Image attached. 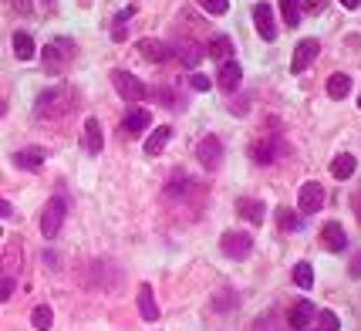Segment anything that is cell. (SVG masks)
Here are the masks:
<instances>
[{"mask_svg":"<svg viewBox=\"0 0 361 331\" xmlns=\"http://www.w3.org/2000/svg\"><path fill=\"white\" fill-rule=\"evenodd\" d=\"M213 308L216 311H233L236 308V294L229 291V288H220V291L213 294Z\"/></svg>","mask_w":361,"mask_h":331,"instance_id":"obj_30","label":"cell"},{"mask_svg":"<svg viewBox=\"0 0 361 331\" xmlns=\"http://www.w3.org/2000/svg\"><path fill=\"white\" fill-rule=\"evenodd\" d=\"M277 223H281V227H284L287 234H297V230H301V227H304V223H301V216L294 213V210H284V206H281V210H277Z\"/></svg>","mask_w":361,"mask_h":331,"instance_id":"obj_29","label":"cell"},{"mask_svg":"<svg viewBox=\"0 0 361 331\" xmlns=\"http://www.w3.org/2000/svg\"><path fill=\"white\" fill-rule=\"evenodd\" d=\"M321 206H324V186L321 183H304L297 190V210L304 216H311V213H318Z\"/></svg>","mask_w":361,"mask_h":331,"instance_id":"obj_7","label":"cell"},{"mask_svg":"<svg viewBox=\"0 0 361 331\" xmlns=\"http://www.w3.org/2000/svg\"><path fill=\"white\" fill-rule=\"evenodd\" d=\"M253 331H277V328H274V314H264V318L253 325Z\"/></svg>","mask_w":361,"mask_h":331,"instance_id":"obj_36","label":"cell"},{"mask_svg":"<svg viewBox=\"0 0 361 331\" xmlns=\"http://www.w3.org/2000/svg\"><path fill=\"white\" fill-rule=\"evenodd\" d=\"M75 55V44L71 41H55V44H48L44 51H41V61H44V71H51V75H57L61 68H64V61Z\"/></svg>","mask_w":361,"mask_h":331,"instance_id":"obj_4","label":"cell"},{"mask_svg":"<svg viewBox=\"0 0 361 331\" xmlns=\"http://www.w3.org/2000/svg\"><path fill=\"white\" fill-rule=\"evenodd\" d=\"M301 10H304L301 0H281V14H284L287 27H297V24H301Z\"/></svg>","mask_w":361,"mask_h":331,"instance_id":"obj_25","label":"cell"},{"mask_svg":"<svg viewBox=\"0 0 361 331\" xmlns=\"http://www.w3.org/2000/svg\"><path fill=\"white\" fill-rule=\"evenodd\" d=\"M0 115H3V101H0Z\"/></svg>","mask_w":361,"mask_h":331,"instance_id":"obj_41","label":"cell"},{"mask_svg":"<svg viewBox=\"0 0 361 331\" xmlns=\"http://www.w3.org/2000/svg\"><path fill=\"white\" fill-rule=\"evenodd\" d=\"M290 277H294V284H297V288H304V291L314 288V267H311V264H297Z\"/></svg>","mask_w":361,"mask_h":331,"instance_id":"obj_28","label":"cell"},{"mask_svg":"<svg viewBox=\"0 0 361 331\" xmlns=\"http://www.w3.org/2000/svg\"><path fill=\"white\" fill-rule=\"evenodd\" d=\"M34 51H38V48H34V38H31L27 31H17V34H14V55H17L20 61H31Z\"/></svg>","mask_w":361,"mask_h":331,"instance_id":"obj_23","label":"cell"},{"mask_svg":"<svg viewBox=\"0 0 361 331\" xmlns=\"http://www.w3.org/2000/svg\"><path fill=\"white\" fill-rule=\"evenodd\" d=\"M190 85H192V92H209V85H213V81H209L206 75H199V71H196V75L190 78Z\"/></svg>","mask_w":361,"mask_h":331,"instance_id":"obj_35","label":"cell"},{"mask_svg":"<svg viewBox=\"0 0 361 331\" xmlns=\"http://www.w3.org/2000/svg\"><path fill=\"white\" fill-rule=\"evenodd\" d=\"M149 125H153V115H149L146 108H129V112H125V122H122V129H125L129 136H142Z\"/></svg>","mask_w":361,"mask_h":331,"instance_id":"obj_16","label":"cell"},{"mask_svg":"<svg viewBox=\"0 0 361 331\" xmlns=\"http://www.w3.org/2000/svg\"><path fill=\"white\" fill-rule=\"evenodd\" d=\"M220 251L227 253V257H233V260H243L253 251V237L247 230H227V234L220 237Z\"/></svg>","mask_w":361,"mask_h":331,"instance_id":"obj_3","label":"cell"},{"mask_svg":"<svg viewBox=\"0 0 361 331\" xmlns=\"http://www.w3.org/2000/svg\"><path fill=\"white\" fill-rule=\"evenodd\" d=\"M14 288H17L14 277H0V301H7V297L14 294Z\"/></svg>","mask_w":361,"mask_h":331,"instance_id":"obj_34","label":"cell"},{"mask_svg":"<svg viewBox=\"0 0 361 331\" xmlns=\"http://www.w3.org/2000/svg\"><path fill=\"white\" fill-rule=\"evenodd\" d=\"M169 55H176V58L183 61L186 68H196V64L203 61V48H199L196 41L179 38V41H172V44H169Z\"/></svg>","mask_w":361,"mask_h":331,"instance_id":"obj_9","label":"cell"},{"mask_svg":"<svg viewBox=\"0 0 361 331\" xmlns=\"http://www.w3.org/2000/svg\"><path fill=\"white\" fill-rule=\"evenodd\" d=\"M209 55H213L216 61H229V58H233V41L223 38V34H220V38H213V44H209Z\"/></svg>","mask_w":361,"mask_h":331,"instance_id":"obj_27","label":"cell"},{"mask_svg":"<svg viewBox=\"0 0 361 331\" xmlns=\"http://www.w3.org/2000/svg\"><path fill=\"white\" fill-rule=\"evenodd\" d=\"M14 213V206H10V203H7V199H3V196H0V216H3V220H7V216Z\"/></svg>","mask_w":361,"mask_h":331,"instance_id":"obj_38","label":"cell"},{"mask_svg":"<svg viewBox=\"0 0 361 331\" xmlns=\"http://www.w3.org/2000/svg\"><path fill=\"white\" fill-rule=\"evenodd\" d=\"M348 274H351V277H358V281H361V251L355 253V257H351V267H348Z\"/></svg>","mask_w":361,"mask_h":331,"instance_id":"obj_37","label":"cell"},{"mask_svg":"<svg viewBox=\"0 0 361 331\" xmlns=\"http://www.w3.org/2000/svg\"><path fill=\"white\" fill-rule=\"evenodd\" d=\"M318 318V308L311 304V301H297V304H290V311H287V321H290V328L294 331H307V325Z\"/></svg>","mask_w":361,"mask_h":331,"instance_id":"obj_10","label":"cell"},{"mask_svg":"<svg viewBox=\"0 0 361 331\" xmlns=\"http://www.w3.org/2000/svg\"><path fill=\"white\" fill-rule=\"evenodd\" d=\"M348 92H351V78H348V75L338 71V75H331V78H327V95L334 98V101L348 98Z\"/></svg>","mask_w":361,"mask_h":331,"instance_id":"obj_24","label":"cell"},{"mask_svg":"<svg viewBox=\"0 0 361 331\" xmlns=\"http://www.w3.org/2000/svg\"><path fill=\"white\" fill-rule=\"evenodd\" d=\"M112 85H115V92L125 98V101H132V105L149 95V88L135 78V75H129V71H112Z\"/></svg>","mask_w":361,"mask_h":331,"instance_id":"obj_5","label":"cell"},{"mask_svg":"<svg viewBox=\"0 0 361 331\" xmlns=\"http://www.w3.org/2000/svg\"><path fill=\"white\" fill-rule=\"evenodd\" d=\"M81 142H85V149H88V156H98L101 153V146H105V136H101V125H98V118H85V129H81Z\"/></svg>","mask_w":361,"mask_h":331,"instance_id":"obj_12","label":"cell"},{"mask_svg":"<svg viewBox=\"0 0 361 331\" xmlns=\"http://www.w3.org/2000/svg\"><path fill=\"white\" fill-rule=\"evenodd\" d=\"M318 51H321V44L314 38H304L297 48H294V58H290V71L294 75H301V71H307L311 64H314V58H318Z\"/></svg>","mask_w":361,"mask_h":331,"instance_id":"obj_8","label":"cell"},{"mask_svg":"<svg viewBox=\"0 0 361 331\" xmlns=\"http://www.w3.org/2000/svg\"><path fill=\"white\" fill-rule=\"evenodd\" d=\"M243 78V68L236 64V61H223L220 64V75H216V85L223 88V92H236V85Z\"/></svg>","mask_w":361,"mask_h":331,"instance_id":"obj_15","label":"cell"},{"mask_svg":"<svg viewBox=\"0 0 361 331\" xmlns=\"http://www.w3.org/2000/svg\"><path fill=\"white\" fill-rule=\"evenodd\" d=\"M318 321H321V331H341V321L334 311H318Z\"/></svg>","mask_w":361,"mask_h":331,"instance_id":"obj_33","label":"cell"},{"mask_svg":"<svg viewBox=\"0 0 361 331\" xmlns=\"http://www.w3.org/2000/svg\"><path fill=\"white\" fill-rule=\"evenodd\" d=\"M135 14V7H125V10H118V24H125V20Z\"/></svg>","mask_w":361,"mask_h":331,"instance_id":"obj_39","label":"cell"},{"mask_svg":"<svg viewBox=\"0 0 361 331\" xmlns=\"http://www.w3.org/2000/svg\"><path fill=\"white\" fill-rule=\"evenodd\" d=\"M253 24H257V31H260V38H264V41H277L274 7H270V3H257V7H253Z\"/></svg>","mask_w":361,"mask_h":331,"instance_id":"obj_11","label":"cell"},{"mask_svg":"<svg viewBox=\"0 0 361 331\" xmlns=\"http://www.w3.org/2000/svg\"><path fill=\"white\" fill-rule=\"evenodd\" d=\"M139 55L146 61H153V64H162V61L169 58V44L159 38H142L139 41Z\"/></svg>","mask_w":361,"mask_h":331,"instance_id":"obj_13","label":"cell"},{"mask_svg":"<svg viewBox=\"0 0 361 331\" xmlns=\"http://www.w3.org/2000/svg\"><path fill=\"white\" fill-rule=\"evenodd\" d=\"M321 244L327 247V251L341 253L344 247H348V234H344L341 223H324L321 227Z\"/></svg>","mask_w":361,"mask_h":331,"instance_id":"obj_14","label":"cell"},{"mask_svg":"<svg viewBox=\"0 0 361 331\" xmlns=\"http://www.w3.org/2000/svg\"><path fill=\"white\" fill-rule=\"evenodd\" d=\"M250 156H253V162L267 166V162H274V159L281 156V142L277 139H260L257 146H250Z\"/></svg>","mask_w":361,"mask_h":331,"instance_id":"obj_17","label":"cell"},{"mask_svg":"<svg viewBox=\"0 0 361 331\" xmlns=\"http://www.w3.org/2000/svg\"><path fill=\"white\" fill-rule=\"evenodd\" d=\"M64 213H68V199L57 193L48 199V206H44V213H41V234L48 237V240H55L61 234V227H64Z\"/></svg>","mask_w":361,"mask_h":331,"instance_id":"obj_2","label":"cell"},{"mask_svg":"<svg viewBox=\"0 0 361 331\" xmlns=\"http://www.w3.org/2000/svg\"><path fill=\"white\" fill-rule=\"evenodd\" d=\"M75 108V95H71V88H64V85H57V88H44L34 101V118L41 122H51V118H64L68 112Z\"/></svg>","mask_w":361,"mask_h":331,"instance_id":"obj_1","label":"cell"},{"mask_svg":"<svg viewBox=\"0 0 361 331\" xmlns=\"http://www.w3.org/2000/svg\"><path fill=\"white\" fill-rule=\"evenodd\" d=\"M3 277H14V274L20 271V253L17 251H3Z\"/></svg>","mask_w":361,"mask_h":331,"instance_id":"obj_31","label":"cell"},{"mask_svg":"<svg viewBox=\"0 0 361 331\" xmlns=\"http://www.w3.org/2000/svg\"><path fill=\"white\" fill-rule=\"evenodd\" d=\"M355 169H358V159L351 156V153H341V156L331 159V176L334 179H351Z\"/></svg>","mask_w":361,"mask_h":331,"instance_id":"obj_19","label":"cell"},{"mask_svg":"<svg viewBox=\"0 0 361 331\" xmlns=\"http://www.w3.org/2000/svg\"><path fill=\"white\" fill-rule=\"evenodd\" d=\"M341 3L348 7V10H358V3H361V0H341Z\"/></svg>","mask_w":361,"mask_h":331,"instance_id":"obj_40","label":"cell"},{"mask_svg":"<svg viewBox=\"0 0 361 331\" xmlns=\"http://www.w3.org/2000/svg\"><path fill=\"white\" fill-rule=\"evenodd\" d=\"M41 162H44V149L41 146H27V149L14 153V166L17 169H38Z\"/></svg>","mask_w":361,"mask_h":331,"instance_id":"obj_18","label":"cell"},{"mask_svg":"<svg viewBox=\"0 0 361 331\" xmlns=\"http://www.w3.org/2000/svg\"><path fill=\"white\" fill-rule=\"evenodd\" d=\"M196 3H199V7L206 10V14H216V17L229 10V0H196Z\"/></svg>","mask_w":361,"mask_h":331,"instance_id":"obj_32","label":"cell"},{"mask_svg":"<svg viewBox=\"0 0 361 331\" xmlns=\"http://www.w3.org/2000/svg\"><path fill=\"white\" fill-rule=\"evenodd\" d=\"M139 314L146 318V321H155L159 318V308H155V294L149 284H142L139 288Z\"/></svg>","mask_w":361,"mask_h":331,"instance_id":"obj_21","label":"cell"},{"mask_svg":"<svg viewBox=\"0 0 361 331\" xmlns=\"http://www.w3.org/2000/svg\"><path fill=\"white\" fill-rule=\"evenodd\" d=\"M196 159L203 162L206 173H216L220 162H223V142H220L216 136H203L199 139V146H196Z\"/></svg>","mask_w":361,"mask_h":331,"instance_id":"obj_6","label":"cell"},{"mask_svg":"<svg viewBox=\"0 0 361 331\" xmlns=\"http://www.w3.org/2000/svg\"><path fill=\"white\" fill-rule=\"evenodd\" d=\"M358 108H361V95H358Z\"/></svg>","mask_w":361,"mask_h":331,"instance_id":"obj_42","label":"cell"},{"mask_svg":"<svg viewBox=\"0 0 361 331\" xmlns=\"http://www.w3.org/2000/svg\"><path fill=\"white\" fill-rule=\"evenodd\" d=\"M31 325H34L38 331H51V325H55V311H51L48 304H38L34 314H31Z\"/></svg>","mask_w":361,"mask_h":331,"instance_id":"obj_26","label":"cell"},{"mask_svg":"<svg viewBox=\"0 0 361 331\" xmlns=\"http://www.w3.org/2000/svg\"><path fill=\"white\" fill-rule=\"evenodd\" d=\"M169 139H172V129L169 125H159L153 136L146 139V153H149V156H159V153L166 149V142H169Z\"/></svg>","mask_w":361,"mask_h":331,"instance_id":"obj_22","label":"cell"},{"mask_svg":"<svg viewBox=\"0 0 361 331\" xmlns=\"http://www.w3.org/2000/svg\"><path fill=\"white\" fill-rule=\"evenodd\" d=\"M236 213L243 216V220H250L253 227H260L267 210H264V203H260V199H240V203H236Z\"/></svg>","mask_w":361,"mask_h":331,"instance_id":"obj_20","label":"cell"}]
</instances>
